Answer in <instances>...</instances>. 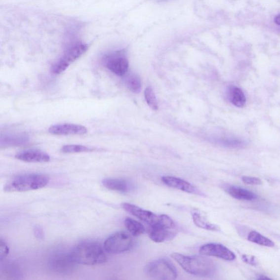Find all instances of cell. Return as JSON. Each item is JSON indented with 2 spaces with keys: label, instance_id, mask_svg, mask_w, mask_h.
<instances>
[{
  "label": "cell",
  "instance_id": "1",
  "mask_svg": "<svg viewBox=\"0 0 280 280\" xmlns=\"http://www.w3.org/2000/svg\"><path fill=\"white\" fill-rule=\"evenodd\" d=\"M171 257L185 271L193 276L208 277L213 276L216 270V265L211 259L202 256H188L174 253Z\"/></svg>",
  "mask_w": 280,
  "mask_h": 280
},
{
  "label": "cell",
  "instance_id": "2",
  "mask_svg": "<svg viewBox=\"0 0 280 280\" xmlns=\"http://www.w3.org/2000/svg\"><path fill=\"white\" fill-rule=\"evenodd\" d=\"M70 254L76 263L88 266L103 264L107 259L103 248L94 242L80 243Z\"/></svg>",
  "mask_w": 280,
  "mask_h": 280
},
{
  "label": "cell",
  "instance_id": "3",
  "mask_svg": "<svg viewBox=\"0 0 280 280\" xmlns=\"http://www.w3.org/2000/svg\"><path fill=\"white\" fill-rule=\"evenodd\" d=\"M49 178L42 174H27L14 177L4 188L6 192H26L40 189L46 186Z\"/></svg>",
  "mask_w": 280,
  "mask_h": 280
},
{
  "label": "cell",
  "instance_id": "4",
  "mask_svg": "<svg viewBox=\"0 0 280 280\" xmlns=\"http://www.w3.org/2000/svg\"><path fill=\"white\" fill-rule=\"evenodd\" d=\"M150 226V238L154 242H162L170 240L176 235L175 223L166 215H160L154 225Z\"/></svg>",
  "mask_w": 280,
  "mask_h": 280
},
{
  "label": "cell",
  "instance_id": "5",
  "mask_svg": "<svg viewBox=\"0 0 280 280\" xmlns=\"http://www.w3.org/2000/svg\"><path fill=\"white\" fill-rule=\"evenodd\" d=\"M145 272L147 276L156 280L176 279V269L170 262L165 259H158L146 265Z\"/></svg>",
  "mask_w": 280,
  "mask_h": 280
},
{
  "label": "cell",
  "instance_id": "6",
  "mask_svg": "<svg viewBox=\"0 0 280 280\" xmlns=\"http://www.w3.org/2000/svg\"><path fill=\"white\" fill-rule=\"evenodd\" d=\"M133 241L128 233L117 232L106 239L104 246L106 252L111 254L123 253L132 247Z\"/></svg>",
  "mask_w": 280,
  "mask_h": 280
},
{
  "label": "cell",
  "instance_id": "7",
  "mask_svg": "<svg viewBox=\"0 0 280 280\" xmlns=\"http://www.w3.org/2000/svg\"><path fill=\"white\" fill-rule=\"evenodd\" d=\"M104 63L107 68L117 76H123L128 72L129 62L124 51H116L107 55Z\"/></svg>",
  "mask_w": 280,
  "mask_h": 280
},
{
  "label": "cell",
  "instance_id": "8",
  "mask_svg": "<svg viewBox=\"0 0 280 280\" xmlns=\"http://www.w3.org/2000/svg\"><path fill=\"white\" fill-rule=\"evenodd\" d=\"M70 254H60L53 257L49 262V267L55 273L61 275L71 274L75 271L76 264Z\"/></svg>",
  "mask_w": 280,
  "mask_h": 280
},
{
  "label": "cell",
  "instance_id": "9",
  "mask_svg": "<svg viewBox=\"0 0 280 280\" xmlns=\"http://www.w3.org/2000/svg\"><path fill=\"white\" fill-rule=\"evenodd\" d=\"M200 252L202 255L215 257L228 261H234L236 258L235 254L221 244H205L200 247Z\"/></svg>",
  "mask_w": 280,
  "mask_h": 280
},
{
  "label": "cell",
  "instance_id": "10",
  "mask_svg": "<svg viewBox=\"0 0 280 280\" xmlns=\"http://www.w3.org/2000/svg\"><path fill=\"white\" fill-rule=\"evenodd\" d=\"M122 207L126 212L152 226L157 221L159 216L150 211L142 209L138 206L129 203H124Z\"/></svg>",
  "mask_w": 280,
  "mask_h": 280
},
{
  "label": "cell",
  "instance_id": "11",
  "mask_svg": "<svg viewBox=\"0 0 280 280\" xmlns=\"http://www.w3.org/2000/svg\"><path fill=\"white\" fill-rule=\"evenodd\" d=\"M49 132L57 135H83L87 132V129L78 124H62L50 126Z\"/></svg>",
  "mask_w": 280,
  "mask_h": 280
},
{
  "label": "cell",
  "instance_id": "12",
  "mask_svg": "<svg viewBox=\"0 0 280 280\" xmlns=\"http://www.w3.org/2000/svg\"><path fill=\"white\" fill-rule=\"evenodd\" d=\"M88 48V45L85 44H76L66 51L63 57L59 60V62L65 66V68H68L71 63L84 54Z\"/></svg>",
  "mask_w": 280,
  "mask_h": 280
},
{
  "label": "cell",
  "instance_id": "13",
  "mask_svg": "<svg viewBox=\"0 0 280 280\" xmlns=\"http://www.w3.org/2000/svg\"><path fill=\"white\" fill-rule=\"evenodd\" d=\"M161 180L167 186L176 188V189L188 193H197L196 188L191 184L190 183L172 176H164L162 177Z\"/></svg>",
  "mask_w": 280,
  "mask_h": 280
},
{
  "label": "cell",
  "instance_id": "14",
  "mask_svg": "<svg viewBox=\"0 0 280 280\" xmlns=\"http://www.w3.org/2000/svg\"><path fill=\"white\" fill-rule=\"evenodd\" d=\"M17 159L28 162H43L50 160L49 156L40 151H27L17 154Z\"/></svg>",
  "mask_w": 280,
  "mask_h": 280
},
{
  "label": "cell",
  "instance_id": "15",
  "mask_svg": "<svg viewBox=\"0 0 280 280\" xmlns=\"http://www.w3.org/2000/svg\"><path fill=\"white\" fill-rule=\"evenodd\" d=\"M228 98L231 103L238 108H243L246 103V98L243 91L236 86L231 85L228 89Z\"/></svg>",
  "mask_w": 280,
  "mask_h": 280
},
{
  "label": "cell",
  "instance_id": "16",
  "mask_svg": "<svg viewBox=\"0 0 280 280\" xmlns=\"http://www.w3.org/2000/svg\"><path fill=\"white\" fill-rule=\"evenodd\" d=\"M103 184L109 190L121 193L128 192L132 189L130 183L124 180L106 179L103 180Z\"/></svg>",
  "mask_w": 280,
  "mask_h": 280
},
{
  "label": "cell",
  "instance_id": "17",
  "mask_svg": "<svg viewBox=\"0 0 280 280\" xmlns=\"http://www.w3.org/2000/svg\"><path fill=\"white\" fill-rule=\"evenodd\" d=\"M228 194L234 198L240 200L252 201L257 199L256 195L242 188L231 186L227 189Z\"/></svg>",
  "mask_w": 280,
  "mask_h": 280
},
{
  "label": "cell",
  "instance_id": "18",
  "mask_svg": "<svg viewBox=\"0 0 280 280\" xmlns=\"http://www.w3.org/2000/svg\"><path fill=\"white\" fill-rule=\"evenodd\" d=\"M192 218L193 222H194L195 225L198 227L210 231H218L220 230V229H219L217 226L208 222L206 219L202 217L200 213L198 212L193 213Z\"/></svg>",
  "mask_w": 280,
  "mask_h": 280
},
{
  "label": "cell",
  "instance_id": "19",
  "mask_svg": "<svg viewBox=\"0 0 280 280\" xmlns=\"http://www.w3.org/2000/svg\"><path fill=\"white\" fill-rule=\"evenodd\" d=\"M124 225L127 230L134 237H139L145 232V228L138 221L130 218H126L124 220Z\"/></svg>",
  "mask_w": 280,
  "mask_h": 280
},
{
  "label": "cell",
  "instance_id": "20",
  "mask_svg": "<svg viewBox=\"0 0 280 280\" xmlns=\"http://www.w3.org/2000/svg\"><path fill=\"white\" fill-rule=\"evenodd\" d=\"M248 240L253 243L258 244L262 246L272 247L275 246L274 243L268 238L261 235V234L252 231L249 233Z\"/></svg>",
  "mask_w": 280,
  "mask_h": 280
},
{
  "label": "cell",
  "instance_id": "21",
  "mask_svg": "<svg viewBox=\"0 0 280 280\" xmlns=\"http://www.w3.org/2000/svg\"><path fill=\"white\" fill-rule=\"evenodd\" d=\"M126 84L132 92L135 94L140 93L141 81L140 78L136 74H131L126 79Z\"/></svg>",
  "mask_w": 280,
  "mask_h": 280
},
{
  "label": "cell",
  "instance_id": "22",
  "mask_svg": "<svg viewBox=\"0 0 280 280\" xmlns=\"http://www.w3.org/2000/svg\"><path fill=\"white\" fill-rule=\"evenodd\" d=\"M145 98L147 104L149 105L151 109L155 111L159 110V105H158L156 95L151 86H148L145 89Z\"/></svg>",
  "mask_w": 280,
  "mask_h": 280
},
{
  "label": "cell",
  "instance_id": "23",
  "mask_svg": "<svg viewBox=\"0 0 280 280\" xmlns=\"http://www.w3.org/2000/svg\"><path fill=\"white\" fill-rule=\"evenodd\" d=\"M93 150L89 147L78 145H68L64 146L61 151L64 154H75V153H82L92 151Z\"/></svg>",
  "mask_w": 280,
  "mask_h": 280
},
{
  "label": "cell",
  "instance_id": "24",
  "mask_svg": "<svg viewBox=\"0 0 280 280\" xmlns=\"http://www.w3.org/2000/svg\"><path fill=\"white\" fill-rule=\"evenodd\" d=\"M9 253V248L6 243L2 240L0 241V260L2 262Z\"/></svg>",
  "mask_w": 280,
  "mask_h": 280
},
{
  "label": "cell",
  "instance_id": "25",
  "mask_svg": "<svg viewBox=\"0 0 280 280\" xmlns=\"http://www.w3.org/2000/svg\"><path fill=\"white\" fill-rule=\"evenodd\" d=\"M242 180L248 185H258L262 183L261 180L257 177L244 176L242 177Z\"/></svg>",
  "mask_w": 280,
  "mask_h": 280
},
{
  "label": "cell",
  "instance_id": "26",
  "mask_svg": "<svg viewBox=\"0 0 280 280\" xmlns=\"http://www.w3.org/2000/svg\"><path fill=\"white\" fill-rule=\"evenodd\" d=\"M242 259L244 262L248 264L252 265V266H256V265L257 264L256 259L253 257H249L248 256L244 255L242 256Z\"/></svg>",
  "mask_w": 280,
  "mask_h": 280
},
{
  "label": "cell",
  "instance_id": "27",
  "mask_svg": "<svg viewBox=\"0 0 280 280\" xmlns=\"http://www.w3.org/2000/svg\"><path fill=\"white\" fill-rule=\"evenodd\" d=\"M275 22L280 26V14L278 15L276 19H275Z\"/></svg>",
  "mask_w": 280,
  "mask_h": 280
},
{
  "label": "cell",
  "instance_id": "28",
  "mask_svg": "<svg viewBox=\"0 0 280 280\" xmlns=\"http://www.w3.org/2000/svg\"><path fill=\"white\" fill-rule=\"evenodd\" d=\"M258 279H259V280H262V279L263 280H267V279H270V278H268L266 276H259L258 278Z\"/></svg>",
  "mask_w": 280,
  "mask_h": 280
},
{
  "label": "cell",
  "instance_id": "29",
  "mask_svg": "<svg viewBox=\"0 0 280 280\" xmlns=\"http://www.w3.org/2000/svg\"><path fill=\"white\" fill-rule=\"evenodd\" d=\"M160 1H165V0H160Z\"/></svg>",
  "mask_w": 280,
  "mask_h": 280
}]
</instances>
